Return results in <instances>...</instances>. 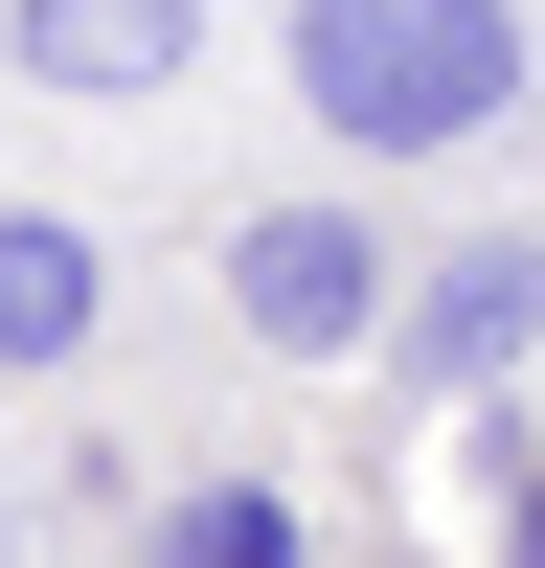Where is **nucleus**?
<instances>
[{
    "label": "nucleus",
    "mask_w": 545,
    "mask_h": 568,
    "mask_svg": "<svg viewBox=\"0 0 545 568\" xmlns=\"http://www.w3.org/2000/svg\"><path fill=\"white\" fill-rule=\"evenodd\" d=\"M296 91L341 160H454L523 114V0H296Z\"/></svg>",
    "instance_id": "1"
},
{
    "label": "nucleus",
    "mask_w": 545,
    "mask_h": 568,
    "mask_svg": "<svg viewBox=\"0 0 545 568\" xmlns=\"http://www.w3.org/2000/svg\"><path fill=\"white\" fill-rule=\"evenodd\" d=\"M23 45L45 91H182V45H205V0H23Z\"/></svg>",
    "instance_id": "4"
},
{
    "label": "nucleus",
    "mask_w": 545,
    "mask_h": 568,
    "mask_svg": "<svg viewBox=\"0 0 545 568\" xmlns=\"http://www.w3.org/2000/svg\"><path fill=\"white\" fill-rule=\"evenodd\" d=\"M227 318H250L272 364H363V342H387V227H363V205L227 227Z\"/></svg>",
    "instance_id": "2"
},
{
    "label": "nucleus",
    "mask_w": 545,
    "mask_h": 568,
    "mask_svg": "<svg viewBox=\"0 0 545 568\" xmlns=\"http://www.w3.org/2000/svg\"><path fill=\"white\" fill-rule=\"evenodd\" d=\"M160 568H296V500L272 478H182L160 500Z\"/></svg>",
    "instance_id": "6"
},
{
    "label": "nucleus",
    "mask_w": 545,
    "mask_h": 568,
    "mask_svg": "<svg viewBox=\"0 0 545 568\" xmlns=\"http://www.w3.org/2000/svg\"><path fill=\"white\" fill-rule=\"evenodd\" d=\"M387 318H409V364H432V387H500V364L545 342V251H523V227H477V251H432Z\"/></svg>",
    "instance_id": "3"
},
{
    "label": "nucleus",
    "mask_w": 545,
    "mask_h": 568,
    "mask_svg": "<svg viewBox=\"0 0 545 568\" xmlns=\"http://www.w3.org/2000/svg\"><path fill=\"white\" fill-rule=\"evenodd\" d=\"M91 318H114V251L69 205H0V364H91Z\"/></svg>",
    "instance_id": "5"
},
{
    "label": "nucleus",
    "mask_w": 545,
    "mask_h": 568,
    "mask_svg": "<svg viewBox=\"0 0 545 568\" xmlns=\"http://www.w3.org/2000/svg\"><path fill=\"white\" fill-rule=\"evenodd\" d=\"M500 568H545V478H523V500H500Z\"/></svg>",
    "instance_id": "7"
},
{
    "label": "nucleus",
    "mask_w": 545,
    "mask_h": 568,
    "mask_svg": "<svg viewBox=\"0 0 545 568\" xmlns=\"http://www.w3.org/2000/svg\"><path fill=\"white\" fill-rule=\"evenodd\" d=\"M0 568H23V524H0Z\"/></svg>",
    "instance_id": "8"
}]
</instances>
